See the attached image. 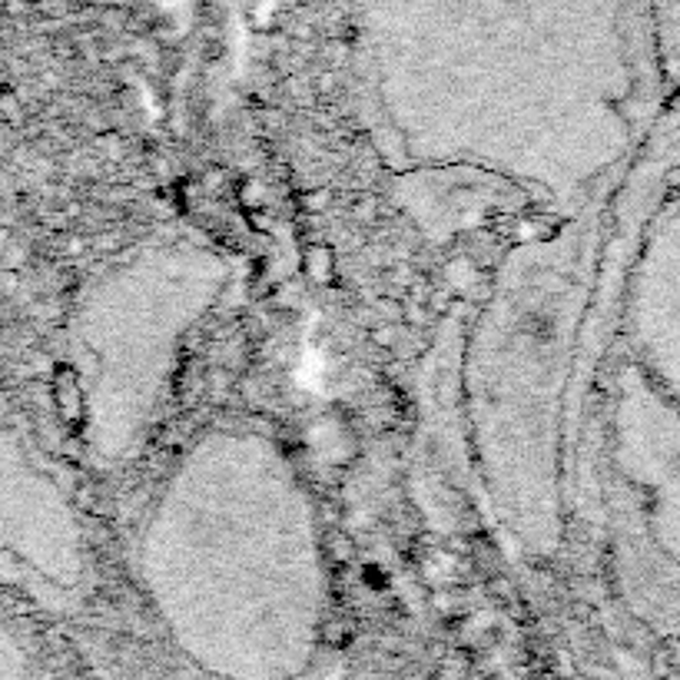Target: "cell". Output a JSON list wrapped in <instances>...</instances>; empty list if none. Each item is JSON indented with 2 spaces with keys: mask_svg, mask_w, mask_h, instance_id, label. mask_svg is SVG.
Returning <instances> with one entry per match:
<instances>
[{
  "mask_svg": "<svg viewBox=\"0 0 680 680\" xmlns=\"http://www.w3.org/2000/svg\"><path fill=\"white\" fill-rule=\"evenodd\" d=\"M30 548V495L17 459L0 432V565L10 568Z\"/></svg>",
  "mask_w": 680,
  "mask_h": 680,
  "instance_id": "6da1fadb",
  "label": "cell"
},
{
  "mask_svg": "<svg viewBox=\"0 0 680 680\" xmlns=\"http://www.w3.org/2000/svg\"><path fill=\"white\" fill-rule=\"evenodd\" d=\"M17 671V651H13V638L7 635L3 621H0V674Z\"/></svg>",
  "mask_w": 680,
  "mask_h": 680,
  "instance_id": "7a4b0ae2",
  "label": "cell"
}]
</instances>
